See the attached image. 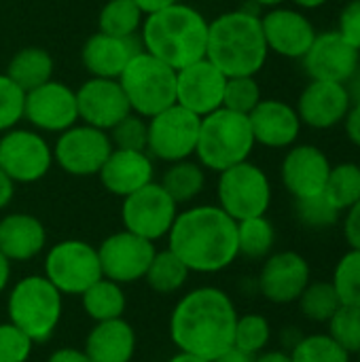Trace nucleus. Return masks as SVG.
Listing matches in <instances>:
<instances>
[{"label": "nucleus", "mask_w": 360, "mask_h": 362, "mask_svg": "<svg viewBox=\"0 0 360 362\" xmlns=\"http://www.w3.org/2000/svg\"><path fill=\"white\" fill-rule=\"evenodd\" d=\"M233 299L216 286L189 291L174 305L170 316V337L178 352L214 361L233 348L238 322Z\"/></svg>", "instance_id": "f257e3e1"}, {"label": "nucleus", "mask_w": 360, "mask_h": 362, "mask_svg": "<svg viewBox=\"0 0 360 362\" xmlns=\"http://www.w3.org/2000/svg\"><path fill=\"white\" fill-rule=\"evenodd\" d=\"M168 248L191 274H219L240 257L238 221L214 204L193 206L178 212L168 233Z\"/></svg>", "instance_id": "f03ea898"}, {"label": "nucleus", "mask_w": 360, "mask_h": 362, "mask_svg": "<svg viewBox=\"0 0 360 362\" xmlns=\"http://www.w3.org/2000/svg\"><path fill=\"white\" fill-rule=\"evenodd\" d=\"M269 55L261 17L252 11H227L208 21L206 57L225 76H257Z\"/></svg>", "instance_id": "7ed1b4c3"}, {"label": "nucleus", "mask_w": 360, "mask_h": 362, "mask_svg": "<svg viewBox=\"0 0 360 362\" xmlns=\"http://www.w3.org/2000/svg\"><path fill=\"white\" fill-rule=\"evenodd\" d=\"M140 32L142 49L174 70L206 57L208 19L185 2L146 15Z\"/></svg>", "instance_id": "20e7f679"}, {"label": "nucleus", "mask_w": 360, "mask_h": 362, "mask_svg": "<svg viewBox=\"0 0 360 362\" xmlns=\"http://www.w3.org/2000/svg\"><path fill=\"white\" fill-rule=\"evenodd\" d=\"M255 144L248 115L219 108L202 117L195 157L204 170L221 174L231 165L248 161Z\"/></svg>", "instance_id": "39448f33"}, {"label": "nucleus", "mask_w": 360, "mask_h": 362, "mask_svg": "<svg viewBox=\"0 0 360 362\" xmlns=\"http://www.w3.org/2000/svg\"><path fill=\"white\" fill-rule=\"evenodd\" d=\"M64 312V295L40 274L21 278L8 293V322L21 329L34 344L53 337Z\"/></svg>", "instance_id": "423d86ee"}, {"label": "nucleus", "mask_w": 360, "mask_h": 362, "mask_svg": "<svg viewBox=\"0 0 360 362\" xmlns=\"http://www.w3.org/2000/svg\"><path fill=\"white\" fill-rule=\"evenodd\" d=\"M132 112L151 119L176 104V70L140 49L119 76Z\"/></svg>", "instance_id": "0eeeda50"}, {"label": "nucleus", "mask_w": 360, "mask_h": 362, "mask_svg": "<svg viewBox=\"0 0 360 362\" xmlns=\"http://www.w3.org/2000/svg\"><path fill=\"white\" fill-rule=\"evenodd\" d=\"M216 199L233 221L263 216L272 206V182L257 163L242 161L219 174Z\"/></svg>", "instance_id": "6e6552de"}, {"label": "nucleus", "mask_w": 360, "mask_h": 362, "mask_svg": "<svg viewBox=\"0 0 360 362\" xmlns=\"http://www.w3.org/2000/svg\"><path fill=\"white\" fill-rule=\"evenodd\" d=\"M42 276L62 295L81 297L102 278L98 248L83 240H62L49 248Z\"/></svg>", "instance_id": "1a4fd4ad"}, {"label": "nucleus", "mask_w": 360, "mask_h": 362, "mask_svg": "<svg viewBox=\"0 0 360 362\" xmlns=\"http://www.w3.org/2000/svg\"><path fill=\"white\" fill-rule=\"evenodd\" d=\"M202 117L174 104L149 119L146 153L153 159L174 163L195 155Z\"/></svg>", "instance_id": "9d476101"}, {"label": "nucleus", "mask_w": 360, "mask_h": 362, "mask_svg": "<svg viewBox=\"0 0 360 362\" xmlns=\"http://www.w3.org/2000/svg\"><path fill=\"white\" fill-rule=\"evenodd\" d=\"M176 216H178V204L155 180L138 189L136 193L123 197L121 204L123 229L153 244L161 238H168Z\"/></svg>", "instance_id": "9b49d317"}, {"label": "nucleus", "mask_w": 360, "mask_h": 362, "mask_svg": "<svg viewBox=\"0 0 360 362\" xmlns=\"http://www.w3.org/2000/svg\"><path fill=\"white\" fill-rule=\"evenodd\" d=\"M53 165L51 144L32 129L13 127L0 138V168L15 185L42 180Z\"/></svg>", "instance_id": "f8f14e48"}, {"label": "nucleus", "mask_w": 360, "mask_h": 362, "mask_svg": "<svg viewBox=\"0 0 360 362\" xmlns=\"http://www.w3.org/2000/svg\"><path fill=\"white\" fill-rule=\"evenodd\" d=\"M108 132L91 125H72L53 144V161L70 176H98L112 153Z\"/></svg>", "instance_id": "ddd939ff"}, {"label": "nucleus", "mask_w": 360, "mask_h": 362, "mask_svg": "<svg viewBox=\"0 0 360 362\" xmlns=\"http://www.w3.org/2000/svg\"><path fill=\"white\" fill-rule=\"evenodd\" d=\"M155 252L157 250H155L153 242H149L127 229L110 233L98 246L102 276L121 286L144 280V274H146Z\"/></svg>", "instance_id": "4468645a"}, {"label": "nucleus", "mask_w": 360, "mask_h": 362, "mask_svg": "<svg viewBox=\"0 0 360 362\" xmlns=\"http://www.w3.org/2000/svg\"><path fill=\"white\" fill-rule=\"evenodd\" d=\"M312 282V267L308 259L295 250L272 252L263 259L257 288L274 305L297 303L306 286Z\"/></svg>", "instance_id": "2eb2a0df"}, {"label": "nucleus", "mask_w": 360, "mask_h": 362, "mask_svg": "<svg viewBox=\"0 0 360 362\" xmlns=\"http://www.w3.org/2000/svg\"><path fill=\"white\" fill-rule=\"evenodd\" d=\"M23 119L36 127V132H66L79 121L76 91L53 78L32 91H25Z\"/></svg>", "instance_id": "dca6fc26"}, {"label": "nucleus", "mask_w": 360, "mask_h": 362, "mask_svg": "<svg viewBox=\"0 0 360 362\" xmlns=\"http://www.w3.org/2000/svg\"><path fill=\"white\" fill-rule=\"evenodd\" d=\"M227 76L208 59L202 57L176 70V104L197 117H206L223 108Z\"/></svg>", "instance_id": "f3484780"}, {"label": "nucleus", "mask_w": 360, "mask_h": 362, "mask_svg": "<svg viewBox=\"0 0 360 362\" xmlns=\"http://www.w3.org/2000/svg\"><path fill=\"white\" fill-rule=\"evenodd\" d=\"M76 106L79 121L104 132H110L132 112L119 78L91 76L76 89Z\"/></svg>", "instance_id": "a211bd4d"}, {"label": "nucleus", "mask_w": 360, "mask_h": 362, "mask_svg": "<svg viewBox=\"0 0 360 362\" xmlns=\"http://www.w3.org/2000/svg\"><path fill=\"white\" fill-rule=\"evenodd\" d=\"M301 59L310 81L346 83L360 64V51L337 30H329L316 34L312 47Z\"/></svg>", "instance_id": "6ab92c4d"}, {"label": "nucleus", "mask_w": 360, "mask_h": 362, "mask_svg": "<svg viewBox=\"0 0 360 362\" xmlns=\"http://www.w3.org/2000/svg\"><path fill=\"white\" fill-rule=\"evenodd\" d=\"M267 49L289 59H301L316 38L314 23L297 8L274 6L261 17Z\"/></svg>", "instance_id": "aec40b11"}, {"label": "nucleus", "mask_w": 360, "mask_h": 362, "mask_svg": "<svg viewBox=\"0 0 360 362\" xmlns=\"http://www.w3.org/2000/svg\"><path fill=\"white\" fill-rule=\"evenodd\" d=\"M329 172L331 161L327 153L314 144L291 146L280 165L282 185L293 195V199L320 195L325 191Z\"/></svg>", "instance_id": "412c9836"}, {"label": "nucleus", "mask_w": 360, "mask_h": 362, "mask_svg": "<svg viewBox=\"0 0 360 362\" xmlns=\"http://www.w3.org/2000/svg\"><path fill=\"white\" fill-rule=\"evenodd\" d=\"M350 106L352 100L344 83L310 81L299 95L297 115L312 129H331L344 123Z\"/></svg>", "instance_id": "4be33fe9"}, {"label": "nucleus", "mask_w": 360, "mask_h": 362, "mask_svg": "<svg viewBox=\"0 0 360 362\" xmlns=\"http://www.w3.org/2000/svg\"><path fill=\"white\" fill-rule=\"evenodd\" d=\"M255 142L267 148H289L301 134L297 108L282 100H261L248 115Z\"/></svg>", "instance_id": "5701e85b"}, {"label": "nucleus", "mask_w": 360, "mask_h": 362, "mask_svg": "<svg viewBox=\"0 0 360 362\" xmlns=\"http://www.w3.org/2000/svg\"><path fill=\"white\" fill-rule=\"evenodd\" d=\"M98 176L108 193L117 197H127L138 189L146 187L149 182H153L155 178L153 157L146 151L112 148Z\"/></svg>", "instance_id": "b1692460"}, {"label": "nucleus", "mask_w": 360, "mask_h": 362, "mask_svg": "<svg viewBox=\"0 0 360 362\" xmlns=\"http://www.w3.org/2000/svg\"><path fill=\"white\" fill-rule=\"evenodd\" d=\"M142 47L138 40L123 38V36H110L104 32H95L87 38L81 51V59L85 70L91 76L100 78H119L129 59L140 51Z\"/></svg>", "instance_id": "393cba45"}, {"label": "nucleus", "mask_w": 360, "mask_h": 362, "mask_svg": "<svg viewBox=\"0 0 360 362\" xmlns=\"http://www.w3.org/2000/svg\"><path fill=\"white\" fill-rule=\"evenodd\" d=\"M47 246V229L34 214L13 212L0 221V252L11 263L36 259Z\"/></svg>", "instance_id": "a878e982"}, {"label": "nucleus", "mask_w": 360, "mask_h": 362, "mask_svg": "<svg viewBox=\"0 0 360 362\" xmlns=\"http://www.w3.org/2000/svg\"><path fill=\"white\" fill-rule=\"evenodd\" d=\"M138 337L134 327L123 320L95 322L85 339V354L91 362H132L136 354Z\"/></svg>", "instance_id": "bb28decb"}, {"label": "nucleus", "mask_w": 360, "mask_h": 362, "mask_svg": "<svg viewBox=\"0 0 360 362\" xmlns=\"http://www.w3.org/2000/svg\"><path fill=\"white\" fill-rule=\"evenodd\" d=\"M4 74L23 91H32L53 78V57L42 47H23L11 57Z\"/></svg>", "instance_id": "cd10ccee"}, {"label": "nucleus", "mask_w": 360, "mask_h": 362, "mask_svg": "<svg viewBox=\"0 0 360 362\" xmlns=\"http://www.w3.org/2000/svg\"><path fill=\"white\" fill-rule=\"evenodd\" d=\"M81 303L85 314L93 322H106V320L123 318L127 308V297L121 284L102 276L81 295Z\"/></svg>", "instance_id": "c85d7f7f"}, {"label": "nucleus", "mask_w": 360, "mask_h": 362, "mask_svg": "<svg viewBox=\"0 0 360 362\" xmlns=\"http://www.w3.org/2000/svg\"><path fill=\"white\" fill-rule=\"evenodd\" d=\"M159 185L166 189V193L178 206L180 204H189V202H193L204 191V187H206V172H204L199 161H191V159L174 161L166 170V174H163Z\"/></svg>", "instance_id": "c756f323"}, {"label": "nucleus", "mask_w": 360, "mask_h": 362, "mask_svg": "<svg viewBox=\"0 0 360 362\" xmlns=\"http://www.w3.org/2000/svg\"><path fill=\"white\" fill-rule=\"evenodd\" d=\"M276 227L263 216L238 221V255L248 261H263L274 252Z\"/></svg>", "instance_id": "7c9ffc66"}, {"label": "nucleus", "mask_w": 360, "mask_h": 362, "mask_svg": "<svg viewBox=\"0 0 360 362\" xmlns=\"http://www.w3.org/2000/svg\"><path fill=\"white\" fill-rule=\"evenodd\" d=\"M189 267L170 250H157L146 274H144V282L149 284L151 291L159 293V295H174L178 293L187 280H189Z\"/></svg>", "instance_id": "2f4dec72"}, {"label": "nucleus", "mask_w": 360, "mask_h": 362, "mask_svg": "<svg viewBox=\"0 0 360 362\" xmlns=\"http://www.w3.org/2000/svg\"><path fill=\"white\" fill-rule=\"evenodd\" d=\"M144 17L134 0H108L98 15V32L132 38L142 28Z\"/></svg>", "instance_id": "473e14b6"}, {"label": "nucleus", "mask_w": 360, "mask_h": 362, "mask_svg": "<svg viewBox=\"0 0 360 362\" xmlns=\"http://www.w3.org/2000/svg\"><path fill=\"white\" fill-rule=\"evenodd\" d=\"M323 195L339 210L346 212L360 199V165L359 163H337L331 165Z\"/></svg>", "instance_id": "72a5a7b5"}, {"label": "nucleus", "mask_w": 360, "mask_h": 362, "mask_svg": "<svg viewBox=\"0 0 360 362\" xmlns=\"http://www.w3.org/2000/svg\"><path fill=\"white\" fill-rule=\"evenodd\" d=\"M297 303L303 318L316 325H327L333 318V314L342 308V301L331 280H312Z\"/></svg>", "instance_id": "f704fd0d"}, {"label": "nucleus", "mask_w": 360, "mask_h": 362, "mask_svg": "<svg viewBox=\"0 0 360 362\" xmlns=\"http://www.w3.org/2000/svg\"><path fill=\"white\" fill-rule=\"evenodd\" d=\"M289 354L293 362H350L352 358L329 333L301 335Z\"/></svg>", "instance_id": "c9c22d12"}, {"label": "nucleus", "mask_w": 360, "mask_h": 362, "mask_svg": "<svg viewBox=\"0 0 360 362\" xmlns=\"http://www.w3.org/2000/svg\"><path fill=\"white\" fill-rule=\"evenodd\" d=\"M272 341V325L263 314H242L238 316L236 331H233V348L257 356L267 350Z\"/></svg>", "instance_id": "e433bc0d"}, {"label": "nucleus", "mask_w": 360, "mask_h": 362, "mask_svg": "<svg viewBox=\"0 0 360 362\" xmlns=\"http://www.w3.org/2000/svg\"><path fill=\"white\" fill-rule=\"evenodd\" d=\"M331 284L342 301V305L360 308V250L348 248L333 269Z\"/></svg>", "instance_id": "4c0bfd02"}, {"label": "nucleus", "mask_w": 360, "mask_h": 362, "mask_svg": "<svg viewBox=\"0 0 360 362\" xmlns=\"http://www.w3.org/2000/svg\"><path fill=\"white\" fill-rule=\"evenodd\" d=\"M295 214L303 227L310 229H329L342 221V212L320 193L314 197L295 199Z\"/></svg>", "instance_id": "58836bf2"}, {"label": "nucleus", "mask_w": 360, "mask_h": 362, "mask_svg": "<svg viewBox=\"0 0 360 362\" xmlns=\"http://www.w3.org/2000/svg\"><path fill=\"white\" fill-rule=\"evenodd\" d=\"M327 333L352 356L360 352V308L342 305L327 322Z\"/></svg>", "instance_id": "ea45409f"}, {"label": "nucleus", "mask_w": 360, "mask_h": 362, "mask_svg": "<svg viewBox=\"0 0 360 362\" xmlns=\"http://www.w3.org/2000/svg\"><path fill=\"white\" fill-rule=\"evenodd\" d=\"M261 100V87L255 76H227L223 108L240 115H250Z\"/></svg>", "instance_id": "a19ab883"}, {"label": "nucleus", "mask_w": 360, "mask_h": 362, "mask_svg": "<svg viewBox=\"0 0 360 362\" xmlns=\"http://www.w3.org/2000/svg\"><path fill=\"white\" fill-rule=\"evenodd\" d=\"M110 142L115 148L123 151H146V138H149V119L129 112L125 119H121L110 132Z\"/></svg>", "instance_id": "79ce46f5"}, {"label": "nucleus", "mask_w": 360, "mask_h": 362, "mask_svg": "<svg viewBox=\"0 0 360 362\" xmlns=\"http://www.w3.org/2000/svg\"><path fill=\"white\" fill-rule=\"evenodd\" d=\"M25 91L15 85L6 74H0V134L17 127L23 119Z\"/></svg>", "instance_id": "37998d69"}, {"label": "nucleus", "mask_w": 360, "mask_h": 362, "mask_svg": "<svg viewBox=\"0 0 360 362\" xmlns=\"http://www.w3.org/2000/svg\"><path fill=\"white\" fill-rule=\"evenodd\" d=\"M34 341L13 322L0 325V362H28Z\"/></svg>", "instance_id": "c03bdc74"}, {"label": "nucleus", "mask_w": 360, "mask_h": 362, "mask_svg": "<svg viewBox=\"0 0 360 362\" xmlns=\"http://www.w3.org/2000/svg\"><path fill=\"white\" fill-rule=\"evenodd\" d=\"M337 32L360 51V0H350L339 13Z\"/></svg>", "instance_id": "a18cd8bd"}, {"label": "nucleus", "mask_w": 360, "mask_h": 362, "mask_svg": "<svg viewBox=\"0 0 360 362\" xmlns=\"http://www.w3.org/2000/svg\"><path fill=\"white\" fill-rule=\"evenodd\" d=\"M342 233L350 248L360 250V199L342 212Z\"/></svg>", "instance_id": "49530a36"}, {"label": "nucleus", "mask_w": 360, "mask_h": 362, "mask_svg": "<svg viewBox=\"0 0 360 362\" xmlns=\"http://www.w3.org/2000/svg\"><path fill=\"white\" fill-rule=\"evenodd\" d=\"M344 125H346V134H348L350 142L360 148V102L350 106V110L344 119Z\"/></svg>", "instance_id": "de8ad7c7"}, {"label": "nucleus", "mask_w": 360, "mask_h": 362, "mask_svg": "<svg viewBox=\"0 0 360 362\" xmlns=\"http://www.w3.org/2000/svg\"><path fill=\"white\" fill-rule=\"evenodd\" d=\"M47 362H91L89 356L85 354V350H79V348H59L55 350Z\"/></svg>", "instance_id": "09e8293b"}, {"label": "nucleus", "mask_w": 360, "mask_h": 362, "mask_svg": "<svg viewBox=\"0 0 360 362\" xmlns=\"http://www.w3.org/2000/svg\"><path fill=\"white\" fill-rule=\"evenodd\" d=\"M13 195H15V182L0 168V210H4L13 202Z\"/></svg>", "instance_id": "8fccbe9b"}, {"label": "nucleus", "mask_w": 360, "mask_h": 362, "mask_svg": "<svg viewBox=\"0 0 360 362\" xmlns=\"http://www.w3.org/2000/svg\"><path fill=\"white\" fill-rule=\"evenodd\" d=\"M138 4V8L144 13V15H151V13H157V11H163L180 0H134Z\"/></svg>", "instance_id": "3c124183"}, {"label": "nucleus", "mask_w": 360, "mask_h": 362, "mask_svg": "<svg viewBox=\"0 0 360 362\" xmlns=\"http://www.w3.org/2000/svg\"><path fill=\"white\" fill-rule=\"evenodd\" d=\"M252 362H293L291 354L286 350H265L257 356H252Z\"/></svg>", "instance_id": "603ef678"}, {"label": "nucleus", "mask_w": 360, "mask_h": 362, "mask_svg": "<svg viewBox=\"0 0 360 362\" xmlns=\"http://www.w3.org/2000/svg\"><path fill=\"white\" fill-rule=\"evenodd\" d=\"M344 85H346V89H348V93H350V100H352V104L360 102V64L356 66V70L350 74V78H348Z\"/></svg>", "instance_id": "864d4df0"}, {"label": "nucleus", "mask_w": 360, "mask_h": 362, "mask_svg": "<svg viewBox=\"0 0 360 362\" xmlns=\"http://www.w3.org/2000/svg\"><path fill=\"white\" fill-rule=\"evenodd\" d=\"M11 261L0 252V295L6 291V286H8V282H11Z\"/></svg>", "instance_id": "5fc2aeb1"}, {"label": "nucleus", "mask_w": 360, "mask_h": 362, "mask_svg": "<svg viewBox=\"0 0 360 362\" xmlns=\"http://www.w3.org/2000/svg\"><path fill=\"white\" fill-rule=\"evenodd\" d=\"M212 362H252V356H248V354L231 348V350H227L225 354H221L219 358H214Z\"/></svg>", "instance_id": "6e6d98bb"}, {"label": "nucleus", "mask_w": 360, "mask_h": 362, "mask_svg": "<svg viewBox=\"0 0 360 362\" xmlns=\"http://www.w3.org/2000/svg\"><path fill=\"white\" fill-rule=\"evenodd\" d=\"M168 362H210L206 358H199L195 354H187V352H176L172 358H168Z\"/></svg>", "instance_id": "4d7b16f0"}, {"label": "nucleus", "mask_w": 360, "mask_h": 362, "mask_svg": "<svg viewBox=\"0 0 360 362\" xmlns=\"http://www.w3.org/2000/svg\"><path fill=\"white\" fill-rule=\"evenodd\" d=\"M299 8H303V11H312V8H320V6H325L329 0H293Z\"/></svg>", "instance_id": "13d9d810"}, {"label": "nucleus", "mask_w": 360, "mask_h": 362, "mask_svg": "<svg viewBox=\"0 0 360 362\" xmlns=\"http://www.w3.org/2000/svg\"><path fill=\"white\" fill-rule=\"evenodd\" d=\"M252 4H257V6H267V8H274V6H280L284 0H250Z\"/></svg>", "instance_id": "bf43d9fd"}, {"label": "nucleus", "mask_w": 360, "mask_h": 362, "mask_svg": "<svg viewBox=\"0 0 360 362\" xmlns=\"http://www.w3.org/2000/svg\"><path fill=\"white\" fill-rule=\"evenodd\" d=\"M356 356H359V362H360V352H359V354H356Z\"/></svg>", "instance_id": "052dcab7"}, {"label": "nucleus", "mask_w": 360, "mask_h": 362, "mask_svg": "<svg viewBox=\"0 0 360 362\" xmlns=\"http://www.w3.org/2000/svg\"><path fill=\"white\" fill-rule=\"evenodd\" d=\"M359 165H360V163H359Z\"/></svg>", "instance_id": "680f3d73"}]
</instances>
